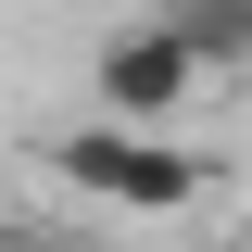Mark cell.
<instances>
[{
	"label": "cell",
	"instance_id": "3957f363",
	"mask_svg": "<svg viewBox=\"0 0 252 252\" xmlns=\"http://www.w3.org/2000/svg\"><path fill=\"white\" fill-rule=\"evenodd\" d=\"M164 26L189 38V63L215 76V63H252V0H177Z\"/></svg>",
	"mask_w": 252,
	"mask_h": 252
},
{
	"label": "cell",
	"instance_id": "7a4b0ae2",
	"mask_svg": "<svg viewBox=\"0 0 252 252\" xmlns=\"http://www.w3.org/2000/svg\"><path fill=\"white\" fill-rule=\"evenodd\" d=\"M89 101H101V126L177 139V114L202 101V63H189V38L164 26V13H126V26L89 38Z\"/></svg>",
	"mask_w": 252,
	"mask_h": 252
},
{
	"label": "cell",
	"instance_id": "6da1fadb",
	"mask_svg": "<svg viewBox=\"0 0 252 252\" xmlns=\"http://www.w3.org/2000/svg\"><path fill=\"white\" fill-rule=\"evenodd\" d=\"M38 164H51L76 202H126V215H189L202 189H215V164L189 152V139H139V126H51L38 139Z\"/></svg>",
	"mask_w": 252,
	"mask_h": 252
}]
</instances>
